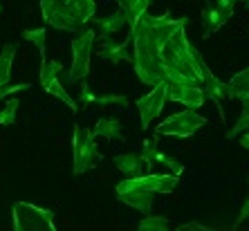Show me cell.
Wrapping results in <instances>:
<instances>
[{
  "label": "cell",
  "instance_id": "7402d4cb",
  "mask_svg": "<svg viewBox=\"0 0 249 231\" xmlns=\"http://www.w3.org/2000/svg\"><path fill=\"white\" fill-rule=\"evenodd\" d=\"M168 227H171V222H168V218H164V215L146 213V218L139 222V231H166Z\"/></svg>",
  "mask_w": 249,
  "mask_h": 231
},
{
  "label": "cell",
  "instance_id": "2e32d148",
  "mask_svg": "<svg viewBox=\"0 0 249 231\" xmlns=\"http://www.w3.org/2000/svg\"><path fill=\"white\" fill-rule=\"evenodd\" d=\"M99 56L110 61V63H126V61H133V56L128 54V41L124 43H115L112 38H106L101 50H99Z\"/></svg>",
  "mask_w": 249,
  "mask_h": 231
},
{
  "label": "cell",
  "instance_id": "d4e9b609",
  "mask_svg": "<svg viewBox=\"0 0 249 231\" xmlns=\"http://www.w3.org/2000/svg\"><path fill=\"white\" fill-rule=\"evenodd\" d=\"M16 108H18V99H9L5 108L0 110V126H12L16 122Z\"/></svg>",
  "mask_w": 249,
  "mask_h": 231
},
{
  "label": "cell",
  "instance_id": "277c9868",
  "mask_svg": "<svg viewBox=\"0 0 249 231\" xmlns=\"http://www.w3.org/2000/svg\"><path fill=\"white\" fill-rule=\"evenodd\" d=\"M72 155H74V164H72V171L74 175L86 173L88 168H92L94 162L99 157L97 144H94L92 133L83 126H74V137H72Z\"/></svg>",
  "mask_w": 249,
  "mask_h": 231
},
{
  "label": "cell",
  "instance_id": "4316f807",
  "mask_svg": "<svg viewBox=\"0 0 249 231\" xmlns=\"http://www.w3.org/2000/svg\"><path fill=\"white\" fill-rule=\"evenodd\" d=\"M155 162H164V166L171 168V173H173V175H182V171H184L182 162H178V160H175V157H171V155H164V153H157Z\"/></svg>",
  "mask_w": 249,
  "mask_h": 231
},
{
  "label": "cell",
  "instance_id": "9c48e42d",
  "mask_svg": "<svg viewBox=\"0 0 249 231\" xmlns=\"http://www.w3.org/2000/svg\"><path fill=\"white\" fill-rule=\"evenodd\" d=\"M180 184V175H137V178H126L119 182V186H139V189L153 191V193H173Z\"/></svg>",
  "mask_w": 249,
  "mask_h": 231
},
{
  "label": "cell",
  "instance_id": "ffe728a7",
  "mask_svg": "<svg viewBox=\"0 0 249 231\" xmlns=\"http://www.w3.org/2000/svg\"><path fill=\"white\" fill-rule=\"evenodd\" d=\"M229 88H231V92H233V99H240V101L249 99V68H245L243 72H238L231 81H229Z\"/></svg>",
  "mask_w": 249,
  "mask_h": 231
},
{
  "label": "cell",
  "instance_id": "9a60e30c",
  "mask_svg": "<svg viewBox=\"0 0 249 231\" xmlns=\"http://www.w3.org/2000/svg\"><path fill=\"white\" fill-rule=\"evenodd\" d=\"M92 20H94V25H97V38H99V41L110 38V36L117 34L124 25H128V16L122 12V9H117V12L110 14V16L92 18Z\"/></svg>",
  "mask_w": 249,
  "mask_h": 231
},
{
  "label": "cell",
  "instance_id": "1f68e13d",
  "mask_svg": "<svg viewBox=\"0 0 249 231\" xmlns=\"http://www.w3.org/2000/svg\"><path fill=\"white\" fill-rule=\"evenodd\" d=\"M180 231H209V227L197 225V222H191V225H182Z\"/></svg>",
  "mask_w": 249,
  "mask_h": 231
},
{
  "label": "cell",
  "instance_id": "d6986e66",
  "mask_svg": "<svg viewBox=\"0 0 249 231\" xmlns=\"http://www.w3.org/2000/svg\"><path fill=\"white\" fill-rule=\"evenodd\" d=\"M117 5H119V9L128 16V25H130L137 16H142L144 12H148L151 0H117Z\"/></svg>",
  "mask_w": 249,
  "mask_h": 231
},
{
  "label": "cell",
  "instance_id": "ba28073f",
  "mask_svg": "<svg viewBox=\"0 0 249 231\" xmlns=\"http://www.w3.org/2000/svg\"><path fill=\"white\" fill-rule=\"evenodd\" d=\"M168 101V83H155L153 90L146 97L137 99V110H139V119H142V126L148 128L155 122L160 112L164 110V104Z\"/></svg>",
  "mask_w": 249,
  "mask_h": 231
},
{
  "label": "cell",
  "instance_id": "484cf974",
  "mask_svg": "<svg viewBox=\"0 0 249 231\" xmlns=\"http://www.w3.org/2000/svg\"><path fill=\"white\" fill-rule=\"evenodd\" d=\"M157 139H160V135H153V139H146L144 144H142V155L146 157V162L153 164L155 162V157H157Z\"/></svg>",
  "mask_w": 249,
  "mask_h": 231
},
{
  "label": "cell",
  "instance_id": "603a6c76",
  "mask_svg": "<svg viewBox=\"0 0 249 231\" xmlns=\"http://www.w3.org/2000/svg\"><path fill=\"white\" fill-rule=\"evenodd\" d=\"M23 38L27 43H34L36 47H38V52H41V58L45 56V38H47V32L43 27L38 29H25L23 32Z\"/></svg>",
  "mask_w": 249,
  "mask_h": 231
},
{
  "label": "cell",
  "instance_id": "5bb4252c",
  "mask_svg": "<svg viewBox=\"0 0 249 231\" xmlns=\"http://www.w3.org/2000/svg\"><path fill=\"white\" fill-rule=\"evenodd\" d=\"M112 164L124 175H128V178H137V175L148 173L153 166V164L146 162V157L142 153H122V155H115L112 157Z\"/></svg>",
  "mask_w": 249,
  "mask_h": 231
},
{
  "label": "cell",
  "instance_id": "5b68a950",
  "mask_svg": "<svg viewBox=\"0 0 249 231\" xmlns=\"http://www.w3.org/2000/svg\"><path fill=\"white\" fill-rule=\"evenodd\" d=\"M41 14L52 25L54 29H63V32H81L86 29V23L76 16L65 0H41Z\"/></svg>",
  "mask_w": 249,
  "mask_h": 231
},
{
  "label": "cell",
  "instance_id": "8992f818",
  "mask_svg": "<svg viewBox=\"0 0 249 231\" xmlns=\"http://www.w3.org/2000/svg\"><path fill=\"white\" fill-rule=\"evenodd\" d=\"M204 124H207V119H204L202 115H197L193 108H189V110H182V112H175V115H171L168 119H164V122L155 128V135H160V137H162V135L191 137Z\"/></svg>",
  "mask_w": 249,
  "mask_h": 231
},
{
  "label": "cell",
  "instance_id": "f1b7e54d",
  "mask_svg": "<svg viewBox=\"0 0 249 231\" xmlns=\"http://www.w3.org/2000/svg\"><path fill=\"white\" fill-rule=\"evenodd\" d=\"M94 104H128V99L117 97V94H106V97H94Z\"/></svg>",
  "mask_w": 249,
  "mask_h": 231
},
{
  "label": "cell",
  "instance_id": "cb8c5ba5",
  "mask_svg": "<svg viewBox=\"0 0 249 231\" xmlns=\"http://www.w3.org/2000/svg\"><path fill=\"white\" fill-rule=\"evenodd\" d=\"M245 128H249V99H245L243 101V110H240V119L236 122V126L227 133V139H236V135H240L245 130Z\"/></svg>",
  "mask_w": 249,
  "mask_h": 231
},
{
  "label": "cell",
  "instance_id": "e575fe53",
  "mask_svg": "<svg viewBox=\"0 0 249 231\" xmlns=\"http://www.w3.org/2000/svg\"><path fill=\"white\" fill-rule=\"evenodd\" d=\"M245 7H247V9H249V0H247V2H245Z\"/></svg>",
  "mask_w": 249,
  "mask_h": 231
},
{
  "label": "cell",
  "instance_id": "44dd1931",
  "mask_svg": "<svg viewBox=\"0 0 249 231\" xmlns=\"http://www.w3.org/2000/svg\"><path fill=\"white\" fill-rule=\"evenodd\" d=\"M65 2H68L70 9L81 18L83 23L94 18V0H65Z\"/></svg>",
  "mask_w": 249,
  "mask_h": 231
},
{
  "label": "cell",
  "instance_id": "8fae6325",
  "mask_svg": "<svg viewBox=\"0 0 249 231\" xmlns=\"http://www.w3.org/2000/svg\"><path fill=\"white\" fill-rule=\"evenodd\" d=\"M200 70H202V81H200V86H202L204 94H207V99H211L213 104H218V110H220L222 99H233L231 88H229V83L218 81V79L211 74V70L204 63V58H200ZM220 119L225 122V112H222V110H220Z\"/></svg>",
  "mask_w": 249,
  "mask_h": 231
},
{
  "label": "cell",
  "instance_id": "30bf717a",
  "mask_svg": "<svg viewBox=\"0 0 249 231\" xmlns=\"http://www.w3.org/2000/svg\"><path fill=\"white\" fill-rule=\"evenodd\" d=\"M168 99L178 101V104H184L186 108L197 110L204 106L207 94H204L200 83H168Z\"/></svg>",
  "mask_w": 249,
  "mask_h": 231
},
{
  "label": "cell",
  "instance_id": "6da1fadb",
  "mask_svg": "<svg viewBox=\"0 0 249 231\" xmlns=\"http://www.w3.org/2000/svg\"><path fill=\"white\" fill-rule=\"evenodd\" d=\"M189 18L151 16L144 12L130 23L135 74L146 86L155 83H200V52L186 36Z\"/></svg>",
  "mask_w": 249,
  "mask_h": 231
},
{
  "label": "cell",
  "instance_id": "4fadbf2b",
  "mask_svg": "<svg viewBox=\"0 0 249 231\" xmlns=\"http://www.w3.org/2000/svg\"><path fill=\"white\" fill-rule=\"evenodd\" d=\"M233 16V7L225 5H207L202 9V25H204V36H211L213 32H218L220 27H225L227 20Z\"/></svg>",
  "mask_w": 249,
  "mask_h": 231
},
{
  "label": "cell",
  "instance_id": "f546056e",
  "mask_svg": "<svg viewBox=\"0 0 249 231\" xmlns=\"http://www.w3.org/2000/svg\"><path fill=\"white\" fill-rule=\"evenodd\" d=\"M81 83V94H79V104L83 106V108H86L88 104H90V101H92L94 104V94L90 92V90H88V86H86V79H83V81H79Z\"/></svg>",
  "mask_w": 249,
  "mask_h": 231
},
{
  "label": "cell",
  "instance_id": "83f0119b",
  "mask_svg": "<svg viewBox=\"0 0 249 231\" xmlns=\"http://www.w3.org/2000/svg\"><path fill=\"white\" fill-rule=\"evenodd\" d=\"M32 83H14V86H0V99L9 97L12 92H20V90H29Z\"/></svg>",
  "mask_w": 249,
  "mask_h": 231
},
{
  "label": "cell",
  "instance_id": "e0dca14e",
  "mask_svg": "<svg viewBox=\"0 0 249 231\" xmlns=\"http://www.w3.org/2000/svg\"><path fill=\"white\" fill-rule=\"evenodd\" d=\"M92 137H106V139H124L122 133V124L115 117H104L99 119L97 126L92 130Z\"/></svg>",
  "mask_w": 249,
  "mask_h": 231
},
{
  "label": "cell",
  "instance_id": "d6a6232c",
  "mask_svg": "<svg viewBox=\"0 0 249 231\" xmlns=\"http://www.w3.org/2000/svg\"><path fill=\"white\" fill-rule=\"evenodd\" d=\"M218 5H225V7H233V2H247V0H213Z\"/></svg>",
  "mask_w": 249,
  "mask_h": 231
},
{
  "label": "cell",
  "instance_id": "836d02e7",
  "mask_svg": "<svg viewBox=\"0 0 249 231\" xmlns=\"http://www.w3.org/2000/svg\"><path fill=\"white\" fill-rule=\"evenodd\" d=\"M240 146H243V148H249V133H245L243 137H240Z\"/></svg>",
  "mask_w": 249,
  "mask_h": 231
},
{
  "label": "cell",
  "instance_id": "3957f363",
  "mask_svg": "<svg viewBox=\"0 0 249 231\" xmlns=\"http://www.w3.org/2000/svg\"><path fill=\"white\" fill-rule=\"evenodd\" d=\"M97 38L94 29H81L76 38H72V68L68 72L70 83H79L90 74V54H92V43Z\"/></svg>",
  "mask_w": 249,
  "mask_h": 231
},
{
  "label": "cell",
  "instance_id": "7a4b0ae2",
  "mask_svg": "<svg viewBox=\"0 0 249 231\" xmlns=\"http://www.w3.org/2000/svg\"><path fill=\"white\" fill-rule=\"evenodd\" d=\"M16 231H54V213L29 202H16L12 209Z\"/></svg>",
  "mask_w": 249,
  "mask_h": 231
},
{
  "label": "cell",
  "instance_id": "4dcf8cb0",
  "mask_svg": "<svg viewBox=\"0 0 249 231\" xmlns=\"http://www.w3.org/2000/svg\"><path fill=\"white\" fill-rule=\"evenodd\" d=\"M249 218V197L245 200V204H243V209H240V215H238V220H236V227H240L245 222V220Z\"/></svg>",
  "mask_w": 249,
  "mask_h": 231
},
{
  "label": "cell",
  "instance_id": "ac0fdd59",
  "mask_svg": "<svg viewBox=\"0 0 249 231\" xmlns=\"http://www.w3.org/2000/svg\"><path fill=\"white\" fill-rule=\"evenodd\" d=\"M14 56H16V45L7 43L0 52V86H7L12 79V65H14Z\"/></svg>",
  "mask_w": 249,
  "mask_h": 231
},
{
  "label": "cell",
  "instance_id": "52a82bcc",
  "mask_svg": "<svg viewBox=\"0 0 249 231\" xmlns=\"http://www.w3.org/2000/svg\"><path fill=\"white\" fill-rule=\"evenodd\" d=\"M58 74H63V63H61V61H47V58L43 56L41 58V76H38L41 88L45 90V92L58 97L65 106H70V110H74V112H76L74 99L65 92V88L61 86V79H58Z\"/></svg>",
  "mask_w": 249,
  "mask_h": 231
},
{
  "label": "cell",
  "instance_id": "7c38bea8",
  "mask_svg": "<svg viewBox=\"0 0 249 231\" xmlns=\"http://www.w3.org/2000/svg\"><path fill=\"white\" fill-rule=\"evenodd\" d=\"M153 191L139 189V186H119L117 184V197L122 200L124 204L137 209L142 213H151L153 211Z\"/></svg>",
  "mask_w": 249,
  "mask_h": 231
}]
</instances>
